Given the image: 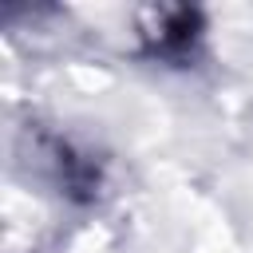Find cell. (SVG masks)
Wrapping results in <instances>:
<instances>
[{"mask_svg": "<svg viewBox=\"0 0 253 253\" xmlns=\"http://www.w3.org/2000/svg\"><path fill=\"white\" fill-rule=\"evenodd\" d=\"M142 36L162 55L186 51L194 43V36H198V12H190V8H150Z\"/></svg>", "mask_w": 253, "mask_h": 253, "instance_id": "cell-1", "label": "cell"}]
</instances>
